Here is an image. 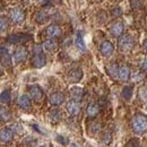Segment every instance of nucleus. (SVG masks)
<instances>
[{
	"label": "nucleus",
	"mask_w": 147,
	"mask_h": 147,
	"mask_svg": "<svg viewBox=\"0 0 147 147\" xmlns=\"http://www.w3.org/2000/svg\"><path fill=\"white\" fill-rule=\"evenodd\" d=\"M134 44H135L134 38L130 36L129 34H123V35L119 36L118 47H119L120 51H122V52H129L130 50H132Z\"/></svg>",
	"instance_id": "obj_3"
},
{
	"label": "nucleus",
	"mask_w": 147,
	"mask_h": 147,
	"mask_svg": "<svg viewBox=\"0 0 147 147\" xmlns=\"http://www.w3.org/2000/svg\"><path fill=\"white\" fill-rule=\"evenodd\" d=\"M32 40V35L27 33H18V34H13L7 37V41L11 44H18V43H24Z\"/></svg>",
	"instance_id": "obj_4"
},
{
	"label": "nucleus",
	"mask_w": 147,
	"mask_h": 147,
	"mask_svg": "<svg viewBox=\"0 0 147 147\" xmlns=\"http://www.w3.org/2000/svg\"><path fill=\"white\" fill-rule=\"evenodd\" d=\"M30 97H32V100L34 101H41L43 98V91L38 85H32L30 87Z\"/></svg>",
	"instance_id": "obj_11"
},
{
	"label": "nucleus",
	"mask_w": 147,
	"mask_h": 147,
	"mask_svg": "<svg viewBox=\"0 0 147 147\" xmlns=\"http://www.w3.org/2000/svg\"><path fill=\"white\" fill-rule=\"evenodd\" d=\"M14 132L10 128H2L0 129V140L2 143H8L13 139Z\"/></svg>",
	"instance_id": "obj_14"
},
{
	"label": "nucleus",
	"mask_w": 147,
	"mask_h": 147,
	"mask_svg": "<svg viewBox=\"0 0 147 147\" xmlns=\"http://www.w3.org/2000/svg\"><path fill=\"white\" fill-rule=\"evenodd\" d=\"M132 93H134V88H132V86H125L123 88H122V91H121V96L123 97V100H126V101H129L131 97H132Z\"/></svg>",
	"instance_id": "obj_23"
},
{
	"label": "nucleus",
	"mask_w": 147,
	"mask_h": 147,
	"mask_svg": "<svg viewBox=\"0 0 147 147\" xmlns=\"http://www.w3.org/2000/svg\"><path fill=\"white\" fill-rule=\"evenodd\" d=\"M132 129L136 134L143 135L147 132V117L144 114H137L132 119Z\"/></svg>",
	"instance_id": "obj_1"
},
{
	"label": "nucleus",
	"mask_w": 147,
	"mask_h": 147,
	"mask_svg": "<svg viewBox=\"0 0 147 147\" xmlns=\"http://www.w3.org/2000/svg\"><path fill=\"white\" fill-rule=\"evenodd\" d=\"M144 49L147 51V38L145 40V42H144Z\"/></svg>",
	"instance_id": "obj_34"
},
{
	"label": "nucleus",
	"mask_w": 147,
	"mask_h": 147,
	"mask_svg": "<svg viewBox=\"0 0 147 147\" xmlns=\"http://www.w3.org/2000/svg\"><path fill=\"white\" fill-rule=\"evenodd\" d=\"M8 28V19L3 16H0V33L7 31Z\"/></svg>",
	"instance_id": "obj_29"
},
{
	"label": "nucleus",
	"mask_w": 147,
	"mask_h": 147,
	"mask_svg": "<svg viewBox=\"0 0 147 147\" xmlns=\"http://www.w3.org/2000/svg\"><path fill=\"white\" fill-rule=\"evenodd\" d=\"M55 140H57L59 144L63 145V146H66V145L69 143L68 138H66V137H65V136H62V135H58V136L55 137Z\"/></svg>",
	"instance_id": "obj_30"
},
{
	"label": "nucleus",
	"mask_w": 147,
	"mask_h": 147,
	"mask_svg": "<svg viewBox=\"0 0 147 147\" xmlns=\"http://www.w3.org/2000/svg\"><path fill=\"white\" fill-rule=\"evenodd\" d=\"M11 118V114H10V112L8 110H6V109H0V119L2 120V121H8L9 119Z\"/></svg>",
	"instance_id": "obj_27"
},
{
	"label": "nucleus",
	"mask_w": 147,
	"mask_h": 147,
	"mask_svg": "<svg viewBox=\"0 0 147 147\" xmlns=\"http://www.w3.org/2000/svg\"><path fill=\"white\" fill-rule=\"evenodd\" d=\"M123 24H122V22H114L112 25L110 26V33L112 36L114 37H119L122 35V33H123Z\"/></svg>",
	"instance_id": "obj_10"
},
{
	"label": "nucleus",
	"mask_w": 147,
	"mask_h": 147,
	"mask_svg": "<svg viewBox=\"0 0 147 147\" xmlns=\"http://www.w3.org/2000/svg\"><path fill=\"white\" fill-rule=\"evenodd\" d=\"M139 67H140V69H142V70H147V58H145V59H143V60H142V62H140Z\"/></svg>",
	"instance_id": "obj_32"
},
{
	"label": "nucleus",
	"mask_w": 147,
	"mask_h": 147,
	"mask_svg": "<svg viewBox=\"0 0 147 147\" xmlns=\"http://www.w3.org/2000/svg\"><path fill=\"white\" fill-rule=\"evenodd\" d=\"M10 19L16 25L23 24L25 20V11L22 8H14L10 11Z\"/></svg>",
	"instance_id": "obj_5"
},
{
	"label": "nucleus",
	"mask_w": 147,
	"mask_h": 147,
	"mask_svg": "<svg viewBox=\"0 0 147 147\" xmlns=\"http://www.w3.org/2000/svg\"><path fill=\"white\" fill-rule=\"evenodd\" d=\"M36 1H42V0H36Z\"/></svg>",
	"instance_id": "obj_36"
},
{
	"label": "nucleus",
	"mask_w": 147,
	"mask_h": 147,
	"mask_svg": "<svg viewBox=\"0 0 147 147\" xmlns=\"http://www.w3.org/2000/svg\"><path fill=\"white\" fill-rule=\"evenodd\" d=\"M100 130V123H92L91 125V132L92 134H96Z\"/></svg>",
	"instance_id": "obj_31"
},
{
	"label": "nucleus",
	"mask_w": 147,
	"mask_h": 147,
	"mask_svg": "<svg viewBox=\"0 0 147 147\" xmlns=\"http://www.w3.org/2000/svg\"><path fill=\"white\" fill-rule=\"evenodd\" d=\"M84 76V73L80 68H74L68 73V80L70 83H79Z\"/></svg>",
	"instance_id": "obj_7"
},
{
	"label": "nucleus",
	"mask_w": 147,
	"mask_h": 147,
	"mask_svg": "<svg viewBox=\"0 0 147 147\" xmlns=\"http://www.w3.org/2000/svg\"><path fill=\"white\" fill-rule=\"evenodd\" d=\"M14 127H15V131H16V132H22V128H19V125L18 123H15V126H14Z\"/></svg>",
	"instance_id": "obj_33"
},
{
	"label": "nucleus",
	"mask_w": 147,
	"mask_h": 147,
	"mask_svg": "<svg viewBox=\"0 0 147 147\" xmlns=\"http://www.w3.org/2000/svg\"><path fill=\"white\" fill-rule=\"evenodd\" d=\"M49 117H50V119H51L53 122H59V121L62 120L63 114H62V112L59 110V109H53V110L50 111Z\"/></svg>",
	"instance_id": "obj_20"
},
{
	"label": "nucleus",
	"mask_w": 147,
	"mask_h": 147,
	"mask_svg": "<svg viewBox=\"0 0 147 147\" xmlns=\"http://www.w3.org/2000/svg\"><path fill=\"white\" fill-rule=\"evenodd\" d=\"M47 65V57L42 52V47L36 45L34 48V57L32 59V66L34 68H43Z\"/></svg>",
	"instance_id": "obj_2"
},
{
	"label": "nucleus",
	"mask_w": 147,
	"mask_h": 147,
	"mask_svg": "<svg viewBox=\"0 0 147 147\" xmlns=\"http://www.w3.org/2000/svg\"><path fill=\"white\" fill-rule=\"evenodd\" d=\"M2 73V70H1V67H0V74Z\"/></svg>",
	"instance_id": "obj_35"
},
{
	"label": "nucleus",
	"mask_w": 147,
	"mask_h": 147,
	"mask_svg": "<svg viewBox=\"0 0 147 147\" xmlns=\"http://www.w3.org/2000/svg\"><path fill=\"white\" fill-rule=\"evenodd\" d=\"M118 77L120 80L122 82H126L130 78V69H129L128 66H121L119 68V71H118Z\"/></svg>",
	"instance_id": "obj_18"
},
{
	"label": "nucleus",
	"mask_w": 147,
	"mask_h": 147,
	"mask_svg": "<svg viewBox=\"0 0 147 147\" xmlns=\"http://www.w3.org/2000/svg\"><path fill=\"white\" fill-rule=\"evenodd\" d=\"M48 19H49V15L45 11H38L35 16V20L38 24H43V23L48 22Z\"/></svg>",
	"instance_id": "obj_25"
},
{
	"label": "nucleus",
	"mask_w": 147,
	"mask_h": 147,
	"mask_svg": "<svg viewBox=\"0 0 147 147\" xmlns=\"http://www.w3.org/2000/svg\"><path fill=\"white\" fill-rule=\"evenodd\" d=\"M41 147H44V146H41Z\"/></svg>",
	"instance_id": "obj_37"
},
{
	"label": "nucleus",
	"mask_w": 147,
	"mask_h": 147,
	"mask_svg": "<svg viewBox=\"0 0 147 147\" xmlns=\"http://www.w3.org/2000/svg\"><path fill=\"white\" fill-rule=\"evenodd\" d=\"M27 55H28V52H27V50L25 48L20 47L18 49H16V51L14 53V61H15V63L24 62L27 59Z\"/></svg>",
	"instance_id": "obj_9"
},
{
	"label": "nucleus",
	"mask_w": 147,
	"mask_h": 147,
	"mask_svg": "<svg viewBox=\"0 0 147 147\" xmlns=\"http://www.w3.org/2000/svg\"><path fill=\"white\" fill-rule=\"evenodd\" d=\"M138 96H139L140 101H143V102H147V86H143V87H140V88H139Z\"/></svg>",
	"instance_id": "obj_28"
},
{
	"label": "nucleus",
	"mask_w": 147,
	"mask_h": 147,
	"mask_svg": "<svg viewBox=\"0 0 147 147\" xmlns=\"http://www.w3.org/2000/svg\"><path fill=\"white\" fill-rule=\"evenodd\" d=\"M49 101H50V103L52 105H55V107L61 105L63 103V101H65V95L61 92H55L50 95Z\"/></svg>",
	"instance_id": "obj_12"
},
{
	"label": "nucleus",
	"mask_w": 147,
	"mask_h": 147,
	"mask_svg": "<svg viewBox=\"0 0 147 147\" xmlns=\"http://www.w3.org/2000/svg\"><path fill=\"white\" fill-rule=\"evenodd\" d=\"M0 60L6 68H10L13 65V59L6 47H0Z\"/></svg>",
	"instance_id": "obj_6"
},
{
	"label": "nucleus",
	"mask_w": 147,
	"mask_h": 147,
	"mask_svg": "<svg viewBox=\"0 0 147 147\" xmlns=\"http://www.w3.org/2000/svg\"><path fill=\"white\" fill-rule=\"evenodd\" d=\"M17 103H18L19 107H20L22 109H24V110H28V109L31 108V98H30V96H27V95H22V96H19Z\"/></svg>",
	"instance_id": "obj_19"
},
{
	"label": "nucleus",
	"mask_w": 147,
	"mask_h": 147,
	"mask_svg": "<svg viewBox=\"0 0 147 147\" xmlns=\"http://www.w3.org/2000/svg\"><path fill=\"white\" fill-rule=\"evenodd\" d=\"M67 111H68V113L71 115V117H75V115H77L79 112H80V105H79V102H77V101H69L68 103H67Z\"/></svg>",
	"instance_id": "obj_13"
},
{
	"label": "nucleus",
	"mask_w": 147,
	"mask_h": 147,
	"mask_svg": "<svg viewBox=\"0 0 147 147\" xmlns=\"http://www.w3.org/2000/svg\"><path fill=\"white\" fill-rule=\"evenodd\" d=\"M47 35L50 37V38H55V37H59L61 35V28L58 26V25H50L48 28H47Z\"/></svg>",
	"instance_id": "obj_16"
},
{
	"label": "nucleus",
	"mask_w": 147,
	"mask_h": 147,
	"mask_svg": "<svg viewBox=\"0 0 147 147\" xmlns=\"http://www.w3.org/2000/svg\"><path fill=\"white\" fill-rule=\"evenodd\" d=\"M0 109H1V107H0Z\"/></svg>",
	"instance_id": "obj_38"
},
{
	"label": "nucleus",
	"mask_w": 147,
	"mask_h": 147,
	"mask_svg": "<svg viewBox=\"0 0 147 147\" xmlns=\"http://www.w3.org/2000/svg\"><path fill=\"white\" fill-rule=\"evenodd\" d=\"M100 51L104 57H110L114 52V45L110 41H103L100 45Z\"/></svg>",
	"instance_id": "obj_8"
},
{
	"label": "nucleus",
	"mask_w": 147,
	"mask_h": 147,
	"mask_svg": "<svg viewBox=\"0 0 147 147\" xmlns=\"http://www.w3.org/2000/svg\"><path fill=\"white\" fill-rule=\"evenodd\" d=\"M75 44L77 47V49H79L80 51H85L86 50V45L84 42V37H83V33L80 31H77L76 36H75Z\"/></svg>",
	"instance_id": "obj_17"
},
{
	"label": "nucleus",
	"mask_w": 147,
	"mask_h": 147,
	"mask_svg": "<svg viewBox=\"0 0 147 147\" xmlns=\"http://www.w3.org/2000/svg\"><path fill=\"white\" fill-rule=\"evenodd\" d=\"M57 48H58V43L55 42L53 38L47 40V41L43 43V49H44V50H47V51L52 52V51L57 50Z\"/></svg>",
	"instance_id": "obj_22"
},
{
	"label": "nucleus",
	"mask_w": 147,
	"mask_h": 147,
	"mask_svg": "<svg viewBox=\"0 0 147 147\" xmlns=\"http://www.w3.org/2000/svg\"><path fill=\"white\" fill-rule=\"evenodd\" d=\"M86 112H87V115L90 118H95L98 114V112H100V107L96 103H91L87 107V111Z\"/></svg>",
	"instance_id": "obj_21"
},
{
	"label": "nucleus",
	"mask_w": 147,
	"mask_h": 147,
	"mask_svg": "<svg viewBox=\"0 0 147 147\" xmlns=\"http://www.w3.org/2000/svg\"><path fill=\"white\" fill-rule=\"evenodd\" d=\"M11 100V95H10V91L9 90H5L2 91L1 94H0V101L5 104H8Z\"/></svg>",
	"instance_id": "obj_24"
},
{
	"label": "nucleus",
	"mask_w": 147,
	"mask_h": 147,
	"mask_svg": "<svg viewBox=\"0 0 147 147\" xmlns=\"http://www.w3.org/2000/svg\"><path fill=\"white\" fill-rule=\"evenodd\" d=\"M118 71H119V67H118L117 63H111L110 66L108 67V73L113 78L118 77Z\"/></svg>",
	"instance_id": "obj_26"
},
{
	"label": "nucleus",
	"mask_w": 147,
	"mask_h": 147,
	"mask_svg": "<svg viewBox=\"0 0 147 147\" xmlns=\"http://www.w3.org/2000/svg\"><path fill=\"white\" fill-rule=\"evenodd\" d=\"M70 96H71V100L80 102V100L84 96V90L79 86H74L70 88Z\"/></svg>",
	"instance_id": "obj_15"
}]
</instances>
